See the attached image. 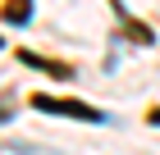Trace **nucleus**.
I'll use <instances>...</instances> for the list:
<instances>
[{"instance_id": "1", "label": "nucleus", "mask_w": 160, "mask_h": 155, "mask_svg": "<svg viewBox=\"0 0 160 155\" xmlns=\"http://www.w3.org/2000/svg\"><path fill=\"white\" fill-rule=\"evenodd\" d=\"M32 105L46 109V114H64V119H87V123H101L105 114L92 105H82V100H55V96H32Z\"/></svg>"}, {"instance_id": "2", "label": "nucleus", "mask_w": 160, "mask_h": 155, "mask_svg": "<svg viewBox=\"0 0 160 155\" xmlns=\"http://www.w3.org/2000/svg\"><path fill=\"white\" fill-rule=\"evenodd\" d=\"M0 18L5 23H28L32 18V0H5L0 5Z\"/></svg>"}]
</instances>
